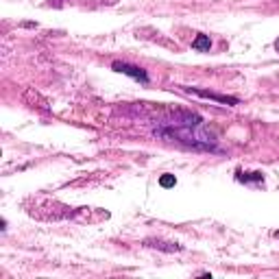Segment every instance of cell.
I'll return each instance as SVG.
<instances>
[{
  "instance_id": "cell-9",
  "label": "cell",
  "mask_w": 279,
  "mask_h": 279,
  "mask_svg": "<svg viewBox=\"0 0 279 279\" xmlns=\"http://www.w3.org/2000/svg\"><path fill=\"white\" fill-rule=\"evenodd\" d=\"M275 236H277V238H279V231H275Z\"/></svg>"
},
{
  "instance_id": "cell-6",
  "label": "cell",
  "mask_w": 279,
  "mask_h": 279,
  "mask_svg": "<svg viewBox=\"0 0 279 279\" xmlns=\"http://www.w3.org/2000/svg\"><path fill=\"white\" fill-rule=\"evenodd\" d=\"M192 48L199 50V53H207L209 48H212V40H209V35H196L194 42H192Z\"/></svg>"
},
{
  "instance_id": "cell-8",
  "label": "cell",
  "mask_w": 279,
  "mask_h": 279,
  "mask_svg": "<svg viewBox=\"0 0 279 279\" xmlns=\"http://www.w3.org/2000/svg\"><path fill=\"white\" fill-rule=\"evenodd\" d=\"M275 48H277V53H279V40L275 42Z\"/></svg>"
},
{
  "instance_id": "cell-7",
  "label": "cell",
  "mask_w": 279,
  "mask_h": 279,
  "mask_svg": "<svg viewBox=\"0 0 279 279\" xmlns=\"http://www.w3.org/2000/svg\"><path fill=\"white\" fill-rule=\"evenodd\" d=\"M160 186H162V188H175V186H177V177H175V175H168V173L162 175V177H160Z\"/></svg>"
},
{
  "instance_id": "cell-3",
  "label": "cell",
  "mask_w": 279,
  "mask_h": 279,
  "mask_svg": "<svg viewBox=\"0 0 279 279\" xmlns=\"http://www.w3.org/2000/svg\"><path fill=\"white\" fill-rule=\"evenodd\" d=\"M183 92H188V94H196V96H201V98L216 100V103H223V105H229V107L240 105V98H236V96H227V94H216V92H209V90H201V87H183Z\"/></svg>"
},
{
  "instance_id": "cell-1",
  "label": "cell",
  "mask_w": 279,
  "mask_h": 279,
  "mask_svg": "<svg viewBox=\"0 0 279 279\" xmlns=\"http://www.w3.org/2000/svg\"><path fill=\"white\" fill-rule=\"evenodd\" d=\"M157 137L166 142H177L196 151H216L218 142L212 131L205 129L203 118L190 111H175L170 118L160 120L153 129Z\"/></svg>"
},
{
  "instance_id": "cell-4",
  "label": "cell",
  "mask_w": 279,
  "mask_h": 279,
  "mask_svg": "<svg viewBox=\"0 0 279 279\" xmlns=\"http://www.w3.org/2000/svg\"><path fill=\"white\" fill-rule=\"evenodd\" d=\"M144 244H147V246H153V249L168 251V253H173V251H183L181 244H177V242H164V240H144Z\"/></svg>"
},
{
  "instance_id": "cell-2",
  "label": "cell",
  "mask_w": 279,
  "mask_h": 279,
  "mask_svg": "<svg viewBox=\"0 0 279 279\" xmlns=\"http://www.w3.org/2000/svg\"><path fill=\"white\" fill-rule=\"evenodd\" d=\"M111 70H116V72H120V74H126V77L135 79V81H140V83H144V85L151 81L147 70L140 68V66H133V63H126V61H113Z\"/></svg>"
},
{
  "instance_id": "cell-5",
  "label": "cell",
  "mask_w": 279,
  "mask_h": 279,
  "mask_svg": "<svg viewBox=\"0 0 279 279\" xmlns=\"http://www.w3.org/2000/svg\"><path fill=\"white\" fill-rule=\"evenodd\" d=\"M236 179L240 183H262L264 181V175L262 173H242V170H238Z\"/></svg>"
}]
</instances>
